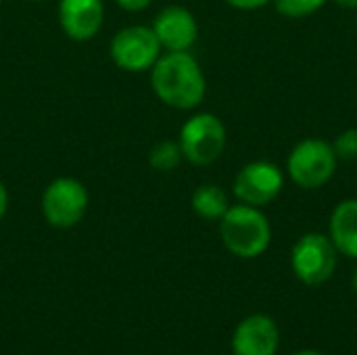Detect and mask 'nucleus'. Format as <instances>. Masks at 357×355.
<instances>
[{"instance_id": "obj_1", "label": "nucleus", "mask_w": 357, "mask_h": 355, "mask_svg": "<svg viewBox=\"0 0 357 355\" xmlns=\"http://www.w3.org/2000/svg\"><path fill=\"white\" fill-rule=\"evenodd\" d=\"M151 84L161 103L180 111L199 107L207 92L203 69L188 50L161 54L153 65Z\"/></svg>"}, {"instance_id": "obj_2", "label": "nucleus", "mask_w": 357, "mask_h": 355, "mask_svg": "<svg viewBox=\"0 0 357 355\" xmlns=\"http://www.w3.org/2000/svg\"><path fill=\"white\" fill-rule=\"evenodd\" d=\"M220 234L224 247L241 259L264 255L272 243V226L266 213L245 203L228 207L220 220Z\"/></svg>"}, {"instance_id": "obj_3", "label": "nucleus", "mask_w": 357, "mask_h": 355, "mask_svg": "<svg viewBox=\"0 0 357 355\" xmlns=\"http://www.w3.org/2000/svg\"><path fill=\"white\" fill-rule=\"evenodd\" d=\"M337 163L339 157L331 142L322 138H305L291 151L287 172L299 188L316 190L335 176Z\"/></svg>"}, {"instance_id": "obj_4", "label": "nucleus", "mask_w": 357, "mask_h": 355, "mask_svg": "<svg viewBox=\"0 0 357 355\" xmlns=\"http://www.w3.org/2000/svg\"><path fill=\"white\" fill-rule=\"evenodd\" d=\"M339 251L331 236L322 232L303 234L291 249L293 274L307 287H320L328 282L337 270Z\"/></svg>"}, {"instance_id": "obj_5", "label": "nucleus", "mask_w": 357, "mask_h": 355, "mask_svg": "<svg viewBox=\"0 0 357 355\" xmlns=\"http://www.w3.org/2000/svg\"><path fill=\"white\" fill-rule=\"evenodd\" d=\"M178 144L192 165H211L226 149V126L213 113H197L182 126Z\"/></svg>"}, {"instance_id": "obj_6", "label": "nucleus", "mask_w": 357, "mask_h": 355, "mask_svg": "<svg viewBox=\"0 0 357 355\" xmlns=\"http://www.w3.org/2000/svg\"><path fill=\"white\" fill-rule=\"evenodd\" d=\"M88 209V190L75 178L52 180L42 195L44 220L54 228L77 226Z\"/></svg>"}, {"instance_id": "obj_7", "label": "nucleus", "mask_w": 357, "mask_h": 355, "mask_svg": "<svg viewBox=\"0 0 357 355\" xmlns=\"http://www.w3.org/2000/svg\"><path fill=\"white\" fill-rule=\"evenodd\" d=\"M109 52L119 69L140 73L153 69V65L161 56V44L153 27L130 25L113 36Z\"/></svg>"}, {"instance_id": "obj_8", "label": "nucleus", "mask_w": 357, "mask_h": 355, "mask_svg": "<svg viewBox=\"0 0 357 355\" xmlns=\"http://www.w3.org/2000/svg\"><path fill=\"white\" fill-rule=\"evenodd\" d=\"M284 186V176L278 165L270 161L247 163L234 178V197L251 207L270 205Z\"/></svg>"}, {"instance_id": "obj_9", "label": "nucleus", "mask_w": 357, "mask_h": 355, "mask_svg": "<svg viewBox=\"0 0 357 355\" xmlns=\"http://www.w3.org/2000/svg\"><path fill=\"white\" fill-rule=\"evenodd\" d=\"M280 347V331L274 318L251 314L238 322L232 335L234 355H276Z\"/></svg>"}, {"instance_id": "obj_10", "label": "nucleus", "mask_w": 357, "mask_h": 355, "mask_svg": "<svg viewBox=\"0 0 357 355\" xmlns=\"http://www.w3.org/2000/svg\"><path fill=\"white\" fill-rule=\"evenodd\" d=\"M153 31L161 48L169 52L188 50L199 36V25L195 15L184 6H165L153 21Z\"/></svg>"}, {"instance_id": "obj_11", "label": "nucleus", "mask_w": 357, "mask_h": 355, "mask_svg": "<svg viewBox=\"0 0 357 355\" xmlns=\"http://www.w3.org/2000/svg\"><path fill=\"white\" fill-rule=\"evenodd\" d=\"M105 19L102 0H61L59 23L65 36L75 42H86L98 33Z\"/></svg>"}, {"instance_id": "obj_12", "label": "nucleus", "mask_w": 357, "mask_h": 355, "mask_svg": "<svg viewBox=\"0 0 357 355\" xmlns=\"http://www.w3.org/2000/svg\"><path fill=\"white\" fill-rule=\"evenodd\" d=\"M328 236L341 255L357 259V199H345L333 209Z\"/></svg>"}, {"instance_id": "obj_13", "label": "nucleus", "mask_w": 357, "mask_h": 355, "mask_svg": "<svg viewBox=\"0 0 357 355\" xmlns=\"http://www.w3.org/2000/svg\"><path fill=\"white\" fill-rule=\"evenodd\" d=\"M192 211L203 220H222V216L228 211L230 201L228 195L215 186V184H201L190 199Z\"/></svg>"}, {"instance_id": "obj_14", "label": "nucleus", "mask_w": 357, "mask_h": 355, "mask_svg": "<svg viewBox=\"0 0 357 355\" xmlns=\"http://www.w3.org/2000/svg\"><path fill=\"white\" fill-rule=\"evenodd\" d=\"M180 161H182V149L178 142H172V140L157 142L149 153V163L157 172H172L180 165Z\"/></svg>"}, {"instance_id": "obj_15", "label": "nucleus", "mask_w": 357, "mask_h": 355, "mask_svg": "<svg viewBox=\"0 0 357 355\" xmlns=\"http://www.w3.org/2000/svg\"><path fill=\"white\" fill-rule=\"evenodd\" d=\"M272 2L282 17L301 19V17H310L316 10H320L326 0H272Z\"/></svg>"}, {"instance_id": "obj_16", "label": "nucleus", "mask_w": 357, "mask_h": 355, "mask_svg": "<svg viewBox=\"0 0 357 355\" xmlns=\"http://www.w3.org/2000/svg\"><path fill=\"white\" fill-rule=\"evenodd\" d=\"M335 153L343 161H357V128H349L341 132L333 144Z\"/></svg>"}, {"instance_id": "obj_17", "label": "nucleus", "mask_w": 357, "mask_h": 355, "mask_svg": "<svg viewBox=\"0 0 357 355\" xmlns=\"http://www.w3.org/2000/svg\"><path fill=\"white\" fill-rule=\"evenodd\" d=\"M226 2L234 8H241V10H255V8L270 4L272 0H226Z\"/></svg>"}, {"instance_id": "obj_18", "label": "nucleus", "mask_w": 357, "mask_h": 355, "mask_svg": "<svg viewBox=\"0 0 357 355\" xmlns=\"http://www.w3.org/2000/svg\"><path fill=\"white\" fill-rule=\"evenodd\" d=\"M151 2H153V0H117V4H119L121 8H126V10H132V13L146 8Z\"/></svg>"}, {"instance_id": "obj_19", "label": "nucleus", "mask_w": 357, "mask_h": 355, "mask_svg": "<svg viewBox=\"0 0 357 355\" xmlns=\"http://www.w3.org/2000/svg\"><path fill=\"white\" fill-rule=\"evenodd\" d=\"M6 207H8V192H6L4 184L0 182V220H2L4 213H6Z\"/></svg>"}, {"instance_id": "obj_20", "label": "nucleus", "mask_w": 357, "mask_h": 355, "mask_svg": "<svg viewBox=\"0 0 357 355\" xmlns=\"http://www.w3.org/2000/svg\"><path fill=\"white\" fill-rule=\"evenodd\" d=\"M343 8H357V0H335Z\"/></svg>"}, {"instance_id": "obj_21", "label": "nucleus", "mask_w": 357, "mask_h": 355, "mask_svg": "<svg viewBox=\"0 0 357 355\" xmlns=\"http://www.w3.org/2000/svg\"><path fill=\"white\" fill-rule=\"evenodd\" d=\"M293 355H324L322 352H316V349H301V352H295Z\"/></svg>"}, {"instance_id": "obj_22", "label": "nucleus", "mask_w": 357, "mask_h": 355, "mask_svg": "<svg viewBox=\"0 0 357 355\" xmlns=\"http://www.w3.org/2000/svg\"><path fill=\"white\" fill-rule=\"evenodd\" d=\"M351 289H354V293L357 295V266L356 270H354V276H351Z\"/></svg>"}, {"instance_id": "obj_23", "label": "nucleus", "mask_w": 357, "mask_h": 355, "mask_svg": "<svg viewBox=\"0 0 357 355\" xmlns=\"http://www.w3.org/2000/svg\"><path fill=\"white\" fill-rule=\"evenodd\" d=\"M27 2H38V0H27Z\"/></svg>"}, {"instance_id": "obj_24", "label": "nucleus", "mask_w": 357, "mask_h": 355, "mask_svg": "<svg viewBox=\"0 0 357 355\" xmlns=\"http://www.w3.org/2000/svg\"><path fill=\"white\" fill-rule=\"evenodd\" d=\"M356 27H357V21H356Z\"/></svg>"}, {"instance_id": "obj_25", "label": "nucleus", "mask_w": 357, "mask_h": 355, "mask_svg": "<svg viewBox=\"0 0 357 355\" xmlns=\"http://www.w3.org/2000/svg\"><path fill=\"white\" fill-rule=\"evenodd\" d=\"M0 2H2V0H0Z\"/></svg>"}, {"instance_id": "obj_26", "label": "nucleus", "mask_w": 357, "mask_h": 355, "mask_svg": "<svg viewBox=\"0 0 357 355\" xmlns=\"http://www.w3.org/2000/svg\"><path fill=\"white\" fill-rule=\"evenodd\" d=\"M232 355H234V354H232Z\"/></svg>"}]
</instances>
